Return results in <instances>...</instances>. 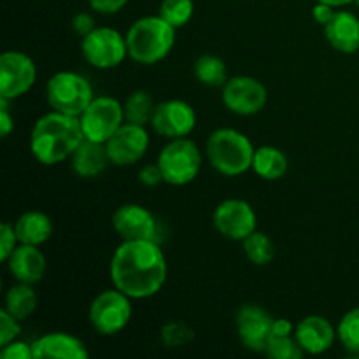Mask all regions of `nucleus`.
I'll return each instance as SVG.
<instances>
[{
  "mask_svg": "<svg viewBox=\"0 0 359 359\" xmlns=\"http://www.w3.org/2000/svg\"><path fill=\"white\" fill-rule=\"evenodd\" d=\"M0 358L2 359H34V351H32V344L18 342V340H13L7 346L2 347L0 351Z\"/></svg>",
  "mask_w": 359,
  "mask_h": 359,
  "instance_id": "obj_34",
  "label": "nucleus"
},
{
  "mask_svg": "<svg viewBox=\"0 0 359 359\" xmlns=\"http://www.w3.org/2000/svg\"><path fill=\"white\" fill-rule=\"evenodd\" d=\"M83 139L79 118L51 111L35 121L30 133V151L39 163L51 167L72 156Z\"/></svg>",
  "mask_w": 359,
  "mask_h": 359,
  "instance_id": "obj_2",
  "label": "nucleus"
},
{
  "mask_svg": "<svg viewBox=\"0 0 359 359\" xmlns=\"http://www.w3.org/2000/svg\"><path fill=\"white\" fill-rule=\"evenodd\" d=\"M130 300L132 298L118 287L98 293L90 305V323L95 332L105 337L123 332L132 319Z\"/></svg>",
  "mask_w": 359,
  "mask_h": 359,
  "instance_id": "obj_7",
  "label": "nucleus"
},
{
  "mask_svg": "<svg viewBox=\"0 0 359 359\" xmlns=\"http://www.w3.org/2000/svg\"><path fill=\"white\" fill-rule=\"evenodd\" d=\"M156 105L158 104H154V98L147 91H133V93L128 95L125 104H123V109H125V121L146 126L153 119Z\"/></svg>",
  "mask_w": 359,
  "mask_h": 359,
  "instance_id": "obj_25",
  "label": "nucleus"
},
{
  "mask_svg": "<svg viewBox=\"0 0 359 359\" xmlns=\"http://www.w3.org/2000/svg\"><path fill=\"white\" fill-rule=\"evenodd\" d=\"M175 44V28L158 16H144L126 34L128 56L142 65H154L170 55Z\"/></svg>",
  "mask_w": 359,
  "mask_h": 359,
  "instance_id": "obj_3",
  "label": "nucleus"
},
{
  "mask_svg": "<svg viewBox=\"0 0 359 359\" xmlns=\"http://www.w3.org/2000/svg\"><path fill=\"white\" fill-rule=\"evenodd\" d=\"M354 2H356V4H358V7H359V0H354Z\"/></svg>",
  "mask_w": 359,
  "mask_h": 359,
  "instance_id": "obj_42",
  "label": "nucleus"
},
{
  "mask_svg": "<svg viewBox=\"0 0 359 359\" xmlns=\"http://www.w3.org/2000/svg\"><path fill=\"white\" fill-rule=\"evenodd\" d=\"M252 170L263 181H279L287 172V158L279 147L262 146L255 151Z\"/></svg>",
  "mask_w": 359,
  "mask_h": 359,
  "instance_id": "obj_23",
  "label": "nucleus"
},
{
  "mask_svg": "<svg viewBox=\"0 0 359 359\" xmlns=\"http://www.w3.org/2000/svg\"><path fill=\"white\" fill-rule=\"evenodd\" d=\"M337 337L347 353L359 354V307L349 311L340 319Z\"/></svg>",
  "mask_w": 359,
  "mask_h": 359,
  "instance_id": "obj_29",
  "label": "nucleus"
},
{
  "mask_svg": "<svg viewBox=\"0 0 359 359\" xmlns=\"http://www.w3.org/2000/svg\"><path fill=\"white\" fill-rule=\"evenodd\" d=\"M46 98L53 111L79 118L93 100V88L81 74L62 70L49 77Z\"/></svg>",
  "mask_w": 359,
  "mask_h": 359,
  "instance_id": "obj_5",
  "label": "nucleus"
},
{
  "mask_svg": "<svg viewBox=\"0 0 359 359\" xmlns=\"http://www.w3.org/2000/svg\"><path fill=\"white\" fill-rule=\"evenodd\" d=\"M325 34L333 49L353 55L359 49V18L349 11H337L325 27Z\"/></svg>",
  "mask_w": 359,
  "mask_h": 359,
  "instance_id": "obj_20",
  "label": "nucleus"
},
{
  "mask_svg": "<svg viewBox=\"0 0 359 359\" xmlns=\"http://www.w3.org/2000/svg\"><path fill=\"white\" fill-rule=\"evenodd\" d=\"M72 28L77 35H81V37H86V35L90 34V32H93L97 27H95V20L91 18V14L79 13L74 16Z\"/></svg>",
  "mask_w": 359,
  "mask_h": 359,
  "instance_id": "obj_37",
  "label": "nucleus"
},
{
  "mask_svg": "<svg viewBox=\"0 0 359 359\" xmlns=\"http://www.w3.org/2000/svg\"><path fill=\"white\" fill-rule=\"evenodd\" d=\"M37 79L34 60L21 51H6L0 56V98L14 100L32 90Z\"/></svg>",
  "mask_w": 359,
  "mask_h": 359,
  "instance_id": "obj_10",
  "label": "nucleus"
},
{
  "mask_svg": "<svg viewBox=\"0 0 359 359\" xmlns=\"http://www.w3.org/2000/svg\"><path fill=\"white\" fill-rule=\"evenodd\" d=\"M4 309L18 321H27L37 309V293L32 284L18 283L16 286L9 287L4 300Z\"/></svg>",
  "mask_w": 359,
  "mask_h": 359,
  "instance_id": "obj_24",
  "label": "nucleus"
},
{
  "mask_svg": "<svg viewBox=\"0 0 359 359\" xmlns=\"http://www.w3.org/2000/svg\"><path fill=\"white\" fill-rule=\"evenodd\" d=\"M139 181L142 182L144 186H158L163 181V174L160 170V165H144L139 170Z\"/></svg>",
  "mask_w": 359,
  "mask_h": 359,
  "instance_id": "obj_35",
  "label": "nucleus"
},
{
  "mask_svg": "<svg viewBox=\"0 0 359 359\" xmlns=\"http://www.w3.org/2000/svg\"><path fill=\"white\" fill-rule=\"evenodd\" d=\"M13 128L14 121L9 112V100L7 98H0V132H2L4 139L13 132Z\"/></svg>",
  "mask_w": 359,
  "mask_h": 359,
  "instance_id": "obj_38",
  "label": "nucleus"
},
{
  "mask_svg": "<svg viewBox=\"0 0 359 359\" xmlns=\"http://www.w3.org/2000/svg\"><path fill=\"white\" fill-rule=\"evenodd\" d=\"M244 252L248 256L249 262L252 265L265 266L269 265L270 262L276 256V245H273L272 238L266 233H262V231H252L248 238H244Z\"/></svg>",
  "mask_w": 359,
  "mask_h": 359,
  "instance_id": "obj_27",
  "label": "nucleus"
},
{
  "mask_svg": "<svg viewBox=\"0 0 359 359\" xmlns=\"http://www.w3.org/2000/svg\"><path fill=\"white\" fill-rule=\"evenodd\" d=\"M335 7L330 6V4H325V2H318L314 6V11H312V14H314V20L318 21L319 25H323V27H326V25L332 21V18L335 16Z\"/></svg>",
  "mask_w": 359,
  "mask_h": 359,
  "instance_id": "obj_39",
  "label": "nucleus"
},
{
  "mask_svg": "<svg viewBox=\"0 0 359 359\" xmlns=\"http://www.w3.org/2000/svg\"><path fill=\"white\" fill-rule=\"evenodd\" d=\"M237 333L241 342L255 353H265L266 344L272 337L273 318L258 305H242L235 316Z\"/></svg>",
  "mask_w": 359,
  "mask_h": 359,
  "instance_id": "obj_15",
  "label": "nucleus"
},
{
  "mask_svg": "<svg viewBox=\"0 0 359 359\" xmlns=\"http://www.w3.org/2000/svg\"><path fill=\"white\" fill-rule=\"evenodd\" d=\"M193 13H195L193 0H163L160 6V16L167 23H170L175 30L188 25L193 18Z\"/></svg>",
  "mask_w": 359,
  "mask_h": 359,
  "instance_id": "obj_28",
  "label": "nucleus"
},
{
  "mask_svg": "<svg viewBox=\"0 0 359 359\" xmlns=\"http://www.w3.org/2000/svg\"><path fill=\"white\" fill-rule=\"evenodd\" d=\"M34 359H88L86 344L69 333L55 332L42 335L32 344Z\"/></svg>",
  "mask_w": 359,
  "mask_h": 359,
  "instance_id": "obj_18",
  "label": "nucleus"
},
{
  "mask_svg": "<svg viewBox=\"0 0 359 359\" xmlns=\"http://www.w3.org/2000/svg\"><path fill=\"white\" fill-rule=\"evenodd\" d=\"M207 158L219 174L237 177L252 168L256 147L248 135L233 128H219L207 139Z\"/></svg>",
  "mask_w": 359,
  "mask_h": 359,
  "instance_id": "obj_4",
  "label": "nucleus"
},
{
  "mask_svg": "<svg viewBox=\"0 0 359 359\" xmlns=\"http://www.w3.org/2000/svg\"><path fill=\"white\" fill-rule=\"evenodd\" d=\"M20 241L16 237V230H14V224L4 221L2 226H0V258L6 263L9 259V256L13 255L14 249L18 248Z\"/></svg>",
  "mask_w": 359,
  "mask_h": 359,
  "instance_id": "obj_33",
  "label": "nucleus"
},
{
  "mask_svg": "<svg viewBox=\"0 0 359 359\" xmlns=\"http://www.w3.org/2000/svg\"><path fill=\"white\" fill-rule=\"evenodd\" d=\"M90 7L100 14H116L128 4V0H88Z\"/></svg>",
  "mask_w": 359,
  "mask_h": 359,
  "instance_id": "obj_36",
  "label": "nucleus"
},
{
  "mask_svg": "<svg viewBox=\"0 0 359 359\" xmlns=\"http://www.w3.org/2000/svg\"><path fill=\"white\" fill-rule=\"evenodd\" d=\"M294 339L300 344L305 354L318 356V354L326 353L333 346L337 332L332 323L323 316H309L297 325Z\"/></svg>",
  "mask_w": 359,
  "mask_h": 359,
  "instance_id": "obj_17",
  "label": "nucleus"
},
{
  "mask_svg": "<svg viewBox=\"0 0 359 359\" xmlns=\"http://www.w3.org/2000/svg\"><path fill=\"white\" fill-rule=\"evenodd\" d=\"M84 139L107 142L116 130L125 123V109L112 97H97L79 116Z\"/></svg>",
  "mask_w": 359,
  "mask_h": 359,
  "instance_id": "obj_9",
  "label": "nucleus"
},
{
  "mask_svg": "<svg viewBox=\"0 0 359 359\" xmlns=\"http://www.w3.org/2000/svg\"><path fill=\"white\" fill-rule=\"evenodd\" d=\"M269 102V91L263 83L251 76H235L223 86V104L238 116H255Z\"/></svg>",
  "mask_w": 359,
  "mask_h": 359,
  "instance_id": "obj_11",
  "label": "nucleus"
},
{
  "mask_svg": "<svg viewBox=\"0 0 359 359\" xmlns=\"http://www.w3.org/2000/svg\"><path fill=\"white\" fill-rule=\"evenodd\" d=\"M81 51L84 60L95 69L109 70L121 65L128 55L126 37L111 27H98L83 37Z\"/></svg>",
  "mask_w": 359,
  "mask_h": 359,
  "instance_id": "obj_8",
  "label": "nucleus"
},
{
  "mask_svg": "<svg viewBox=\"0 0 359 359\" xmlns=\"http://www.w3.org/2000/svg\"><path fill=\"white\" fill-rule=\"evenodd\" d=\"M318 2L330 4V6L333 7H344V6H349V4L354 2V0H318Z\"/></svg>",
  "mask_w": 359,
  "mask_h": 359,
  "instance_id": "obj_41",
  "label": "nucleus"
},
{
  "mask_svg": "<svg viewBox=\"0 0 359 359\" xmlns=\"http://www.w3.org/2000/svg\"><path fill=\"white\" fill-rule=\"evenodd\" d=\"M151 126L158 135L165 139H182L195 130L196 112L188 102L177 98L160 102L154 109Z\"/></svg>",
  "mask_w": 359,
  "mask_h": 359,
  "instance_id": "obj_13",
  "label": "nucleus"
},
{
  "mask_svg": "<svg viewBox=\"0 0 359 359\" xmlns=\"http://www.w3.org/2000/svg\"><path fill=\"white\" fill-rule=\"evenodd\" d=\"M112 228L121 241H158V223L139 203H125L112 216Z\"/></svg>",
  "mask_w": 359,
  "mask_h": 359,
  "instance_id": "obj_16",
  "label": "nucleus"
},
{
  "mask_svg": "<svg viewBox=\"0 0 359 359\" xmlns=\"http://www.w3.org/2000/svg\"><path fill=\"white\" fill-rule=\"evenodd\" d=\"M167 270V259L158 241H123L111 259L112 284L132 300L160 293Z\"/></svg>",
  "mask_w": 359,
  "mask_h": 359,
  "instance_id": "obj_1",
  "label": "nucleus"
},
{
  "mask_svg": "<svg viewBox=\"0 0 359 359\" xmlns=\"http://www.w3.org/2000/svg\"><path fill=\"white\" fill-rule=\"evenodd\" d=\"M7 269L11 276L23 284H37L44 279L46 273V256L39 249V245L18 244L13 255L7 259Z\"/></svg>",
  "mask_w": 359,
  "mask_h": 359,
  "instance_id": "obj_19",
  "label": "nucleus"
},
{
  "mask_svg": "<svg viewBox=\"0 0 359 359\" xmlns=\"http://www.w3.org/2000/svg\"><path fill=\"white\" fill-rule=\"evenodd\" d=\"M214 226L230 241H244L256 231V212L251 203L241 198L223 200L214 210Z\"/></svg>",
  "mask_w": 359,
  "mask_h": 359,
  "instance_id": "obj_12",
  "label": "nucleus"
},
{
  "mask_svg": "<svg viewBox=\"0 0 359 359\" xmlns=\"http://www.w3.org/2000/svg\"><path fill=\"white\" fill-rule=\"evenodd\" d=\"M21 321L14 319L6 309L0 311V346H7L9 342L16 340L21 333Z\"/></svg>",
  "mask_w": 359,
  "mask_h": 359,
  "instance_id": "obj_32",
  "label": "nucleus"
},
{
  "mask_svg": "<svg viewBox=\"0 0 359 359\" xmlns=\"http://www.w3.org/2000/svg\"><path fill=\"white\" fill-rule=\"evenodd\" d=\"M195 77L202 84L210 88L224 86L228 81L226 77V65L219 56L214 55H202L195 62Z\"/></svg>",
  "mask_w": 359,
  "mask_h": 359,
  "instance_id": "obj_26",
  "label": "nucleus"
},
{
  "mask_svg": "<svg viewBox=\"0 0 359 359\" xmlns=\"http://www.w3.org/2000/svg\"><path fill=\"white\" fill-rule=\"evenodd\" d=\"M158 165L163 181L172 186H186L193 182L202 168V153L188 137L172 139L158 154Z\"/></svg>",
  "mask_w": 359,
  "mask_h": 359,
  "instance_id": "obj_6",
  "label": "nucleus"
},
{
  "mask_svg": "<svg viewBox=\"0 0 359 359\" xmlns=\"http://www.w3.org/2000/svg\"><path fill=\"white\" fill-rule=\"evenodd\" d=\"M272 335L273 337H291L294 335V326L290 319H273L272 326Z\"/></svg>",
  "mask_w": 359,
  "mask_h": 359,
  "instance_id": "obj_40",
  "label": "nucleus"
},
{
  "mask_svg": "<svg viewBox=\"0 0 359 359\" xmlns=\"http://www.w3.org/2000/svg\"><path fill=\"white\" fill-rule=\"evenodd\" d=\"M193 339H195V332L186 323L170 321L161 328V342H163L165 347H170V349L188 346Z\"/></svg>",
  "mask_w": 359,
  "mask_h": 359,
  "instance_id": "obj_31",
  "label": "nucleus"
},
{
  "mask_svg": "<svg viewBox=\"0 0 359 359\" xmlns=\"http://www.w3.org/2000/svg\"><path fill=\"white\" fill-rule=\"evenodd\" d=\"M111 163L116 167H130L144 158L149 147V135L142 125L125 121L114 135L105 142Z\"/></svg>",
  "mask_w": 359,
  "mask_h": 359,
  "instance_id": "obj_14",
  "label": "nucleus"
},
{
  "mask_svg": "<svg viewBox=\"0 0 359 359\" xmlns=\"http://www.w3.org/2000/svg\"><path fill=\"white\" fill-rule=\"evenodd\" d=\"M70 163H72V170L79 177L91 179L100 175L107 168V165L111 163V158H109L107 147L104 142L83 139V142L77 146V149L70 156Z\"/></svg>",
  "mask_w": 359,
  "mask_h": 359,
  "instance_id": "obj_21",
  "label": "nucleus"
},
{
  "mask_svg": "<svg viewBox=\"0 0 359 359\" xmlns=\"http://www.w3.org/2000/svg\"><path fill=\"white\" fill-rule=\"evenodd\" d=\"M16 237L20 244L42 245L48 242L53 235V223L48 214L39 210H28L23 212L14 223Z\"/></svg>",
  "mask_w": 359,
  "mask_h": 359,
  "instance_id": "obj_22",
  "label": "nucleus"
},
{
  "mask_svg": "<svg viewBox=\"0 0 359 359\" xmlns=\"http://www.w3.org/2000/svg\"><path fill=\"white\" fill-rule=\"evenodd\" d=\"M266 356L272 359H300L304 356V349L297 342L294 335L291 337H270L266 344Z\"/></svg>",
  "mask_w": 359,
  "mask_h": 359,
  "instance_id": "obj_30",
  "label": "nucleus"
}]
</instances>
